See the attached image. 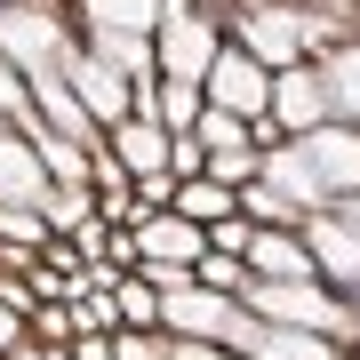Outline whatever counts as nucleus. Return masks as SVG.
<instances>
[{"mask_svg": "<svg viewBox=\"0 0 360 360\" xmlns=\"http://www.w3.org/2000/svg\"><path fill=\"white\" fill-rule=\"evenodd\" d=\"M264 65L248 49H232V40H217V49H208V72H200V104H240V112H264Z\"/></svg>", "mask_w": 360, "mask_h": 360, "instance_id": "1", "label": "nucleus"}, {"mask_svg": "<svg viewBox=\"0 0 360 360\" xmlns=\"http://www.w3.org/2000/svg\"><path fill=\"white\" fill-rule=\"evenodd\" d=\"M72 80H80V104H89L96 120H112V129L129 120V80H120L112 65H96V56H80V65H72Z\"/></svg>", "mask_w": 360, "mask_h": 360, "instance_id": "2", "label": "nucleus"}, {"mask_svg": "<svg viewBox=\"0 0 360 360\" xmlns=\"http://www.w3.org/2000/svg\"><path fill=\"white\" fill-rule=\"evenodd\" d=\"M160 257H193V264H200V240H193V224H184V217H144L136 264H160Z\"/></svg>", "mask_w": 360, "mask_h": 360, "instance_id": "3", "label": "nucleus"}, {"mask_svg": "<svg viewBox=\"0 0 360 360\" xmlns=\"http://www.w3.org/2000/svg\"><path fill=\"white\" fill-rule=\"evenodd\" d=\"M129 104H153V112H160V129H168V136H176V129H193V120L208 112V104H200V89H193V80H168V89H160V96H129Z\"/></svg>", "mask_w": 360, "mask_h": 360, "instance_id": "4", "label": "nucleus"}, {"mask_svg": "<svg viewBox=\"0 0 360 360\" xmlns=\"http://www.w3.org/2000/svg\"><path fill=\"white\" fill-rule=\"evenodd\" d=\"M112 144H120V153H112L120 168H153V176H168V168H160V144H168V136H160V129H144V120H120Z\"/></svg>", "mask_w": 360, "mask_h": 360, "instance_id": "5", "label": "nucleus"}, {"mask_svg": "<svg viewBox=\"0 0 360 360\" xmlns=\"http://www.w3.org/2000/svg\"><path fill=\"white\" fill-rule=\"evenodd\" d=\"M176 208H184L193 224H224V217H232L240 200H232L224 184H193V176H176Z\"/></svg>", "mask_w": 360, "mask_h": 360, "instance_id": "6", "label": "nucleus"}, {"mask_svg": "<svg viewBox=\"0 0 360 360\" xmlns=\"http://www.w3.org/2000/svg\"><path fill=\"white\" fill-rule=\"evenodd\" d=\"M272 104H281L288 120H321V89H312V72H304V65L272 80Z\"/></svg>", "mask_w": 360, "mask_h": 360, "instance_id": "7", "label": "nucleus"}, {"mask_svg": "<svg viewBox=\"0 0 360 360\" xmlns=\"http://www.w3.org/2000/svg\"><path fill=\"white\" fill-rule=\"evenodd\" d=\"M248 257H257L272 281H304V272H312V257H304L296 240H248Z\"/></svg>", "mask_w": 360, "mask_h": 360, "instance_id": "8", "label": "nucleus"}, {"mask_svg": "<svg viewBox=\"0 0 360 360\" xmlns=\"http://www.w3.org/2000/svg\"><path fill=\"white\" fill-rule=\"evenodd\" d=\"M193 281H200V288L224 304V296H240V281H248V272L232 264V257H200V264H193Z\"/></svg>", "mask_w": 360, "mask_h": 360, "instance_id": "9", "label": "nucleus"}, {"mask_svg": "<svg viewBox=\"0 0 360 360\" xmlns=\"http://www.w3.org/2000/svg\"><path fill=\"white\" fill-rule=\"evenodd\" d=\"M248 208H257L264 224H296V208H288V200H272V193H248Z\"/></svg>", "mask_w": 360, "mask_h": 360, "instance_id": "10", "label": "nucleus"}, {"mask_svg": "<svg viewBox=\"0 0 360 360\" xmlns=\"http://www.w3.org/2000/svg\"><path fill=\"white\" fill-rule=\"evenodd\" d=\"M32 336H40V345H56V336H72V321H65V312H32Z\"/></svg>", "mask_w": 360, "mask_h": 360, "instance_id": "11", "label": "nucleus"}, {"mask_svg": "<svg viewBox=\"0 0 360 360\" xmlns=\"http://www.w3.org/2000/svg\"><path fill=\"white\" fill-rule=\"evenodd\" d=\"M72 360H112V345H104L96 328H80V345H72Z\"/></svg>", "mask_w": 360, "mask_h": 360, "instance_id": "12", "label": "nucleus"}]
</instances>
